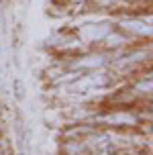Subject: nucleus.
Here are the masks:
<instances>
[{"label": "nucleus", "mask_w": 153, "mask_h": 155, "mask_svg": "<svg viewBox=\"0 0 153 155\" xmlns=\"http://www.w3.org/2000/svg\"><path fill=\"white\" fill-rule=\"evenodd\" d=\"M12 90H15V96H16L18 102L25 100V86H23V82H21V78H15V80H12Z\"/></svg>", "instance_id": "nucleus-1"}]
</instances>
